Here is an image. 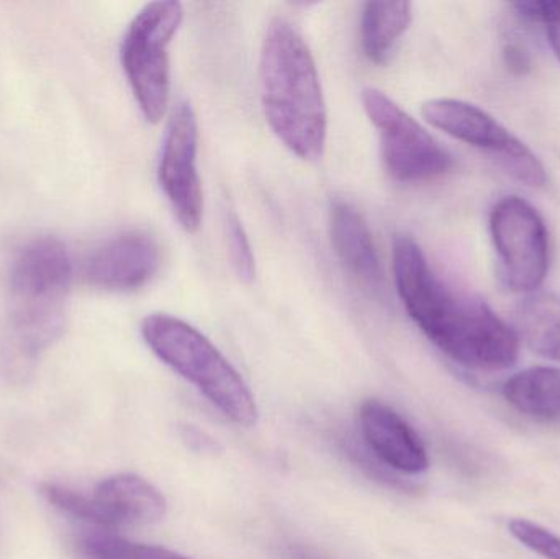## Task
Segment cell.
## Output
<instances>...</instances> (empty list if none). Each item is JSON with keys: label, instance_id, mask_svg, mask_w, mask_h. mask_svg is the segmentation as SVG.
Instances as JSON below:
<instances>
[{"label": "cell", "instance_id": "6da1fadb", "mask_svg": "<svg viewBox=\"0 0 560 559\" xmlns=\"http://www.w3.org/2000/svg\"><path fill=\"white\" fill-rule=\"evenodd\" d=\"M392 263L405 311L447 358L479 371L506 370L516 363V331L486 301L441 281L410 235L395 236Z\"/></svg>", "mask_w": 560, "mask_h": 559}, {"label": "cell", "instance_id": "7a4b0ae2", "mask_svg": "<svg viewBox=\"0 0 560 559\" xmlns=\"http://www.w3.org/2000/svg\"><path fill=\"white\" fill-rule=\"evenodd\" d=\"M71 279V255L58 238H36L20 249L0 347V370L10 381L32 376L39 357L61 337Z\"/></svg>", "mask_w": 560, "mask_h": 559}, {"label": "cell", "instance_id": "3957f363", "mask_svg": "<svg viewBox=\"0 0 560 559\" xmlns=\"http://www.w3.org/2000/svg\"><path fill=\"white\" fill-rule=\"evenodd\" d=\"M261 95L276 137L305 161L323 156L328 112L315 59L292 22L269 23L261 51Z\"/></svg>", "mask_w": 560, "mask_h": 559}, {"label": "cell", "instance_id": "277c9868", "mask_svg": "<svg viewBox=\"0 0 560 559\" xmlns=\"http://www.w3.org/2000/svg\"><path fill=\"white\" fill-rule=\"evenodd\" d=\"M141 335L164 364L194 384L226 419L256 426L259 414L252 389L206 335L170 314L148 315Z\"/></svg>", "mask_w": 560, "mask_h": 559}, {"label": "cell", "instance_id": "5b68a950", "mask_svg": "<svg viewBox=\"0 0 560 559\" xmlns=\"http://www.w3.org/2000/svg\"><path fill=\"white\" fill-rule=\"evenodd\" d=\"M183 20L179 2L148 3L131 20L121 42L125 75L141 114L150 124L161 121L170 104V46Z\"/></svg>", "mask_w": 560, "mask_h": 559}, {"label": "cell", "instance_id": "8992f818", "mask_svg": "<svg viewBox=\"0 0 560 559\" xmlns=\"http://www.w3.org/2000/svg\"><path fill=\"white\" fill-rule=\"evenodd\" d=\"M362 105L377 128L382 160L392 179L401 184L428 183L453 170V154L387 94L364 89Z\"/></svg>", "mask_w": 560, "mask_h": 559}, {"label": "cell", "instance_id": "52a82bcc", "mask_svg": "<svg viewBox=\"0 0 560 559\" xmlns=\"http://www.w3.org/2000/svg\"><path fill=\"white\" fill-rule=\"evenodd\" d=\"M421 112L438 130L495 154L500 164L526 186H545L546 171L538 156L482 108L457 98H431Z\"/></svg>", "mask_w": 560, "mask_h": 559}, {"label": "cell", "instance_id": "ba28073f", "mask_svg": "<svg viewBox=\"0 0 560 559\" xmlns=\"http://www.w3.org/2000/svg\"><path fill=\"white\" fill-rule=\"evenodd\" d=\"M490 230L503 282L515 292L541 288L549 269V236L538 210L522 197H505L493 207Z\"/></svg>", "mask_w": 560, "mask_h": 559}, {"label": "cell", "instance_id": "9c48e42d", "mask_svg": "<svg viewBox=\"0 0 560 559\" xmlns=\"http://www.w3.org/2000/svg\"><path fill=\"white\" fill-rule=\"evenodd\" d=\"M197 151L199 124L196 110L189 102H180L167 124L158 177L174 216L189 233L200 229L203 217V193L197 170Z\"/></svg>", "mask_w": 560, "mask_h": 559}, {"label": "cell", "instance_id": "30bf717a", "mask_svg": "<svg viewBox=\"0 0 560 559\" xmlns=\"http://www.w3.org/2000/svg\"><path fill=\"white\" fill-rule=\"evenodd\" d=\"M161 248L150 233L128 230L105 240L84 266L88 282L107 291L143 288L160 271Z\"/></svg>", "mask_w": 560, "mask_h": 559}, {"label": "cell", "instance_id": "8fae6325", "mask_svg": "<svg viewBox=\"0 0 560 559\" xmlns=\"http://www.w3.org/2000/svg\"><path fill=\"white\" fill-rule=\"evenodd\" d=\"M362 435L369 449L390 468L421 475L430 466L427 449L410 423L387 404L368 399L359 409Z\"/></svg>", "mask_w": 560, "mask_h": 559}, {"label": "cell", "instance_id": "7c38bea8", "mask_svg": "<svg viewBox=\"0 0 560 559\" xmlns=\"http://www.w3.org/2000/svg\"><path fill=\"white\" fill-rule=\"evenodd\" d=\"M104 531L163 521L167 504L160 489L137 475H115L92 492Z\"/></svg>", "mask_w": 560, "mask_h": 559}, {"label": "cell", "instance_id": "4fadbf2b", "mask_svg": "<svg viewBox=\"0 0 560 559\" xmlns=\"http://www.w3.org/2000/svg\"><path fill=\"white\" fill-rule=\"evenodd\" d=\"M329 238L336 256L362 284L377 288L381 259L364 213L348 200H335L329 209Z\"/></svg>", "mask_w": 560, "mask_h": 559}, {"label": "cell", "instance_id": "5bb4252c", "mask_svg": "<svg viewBox=\"0 0 560 559\" xmlns=\"http://www.w3.org/2000/svg\"><path fill=\"white\" fill-rule=\"evenodd\" d=\"M506 403L529 419L560 420V370L536 366L522 371L503 386Z\"/></svg>", "mask_w": 560, "mask_h": 559}, {"label": "cell", "instance_id": "9a60e30c", "mask_svg": "<svg viewBox=\"0 0 560 559\" xmlns=\"http://www.w3.org/2000/svg\"><path fill=\"white\" fill-rule=\"evenodd\" d=\"M411 23L410 2H369L362 10L361 45L375 65L387 61Z\"/></svg>", "mask_w": 560, "mask_h": 559}, {"label": "cell", "instance_id": "2e32d148", "mask_svg": "<svg viewBox=\"0 0 560 559\" xmlns=\"http://www.w3.org/2000/svg\"><path fill=\"white\" fill-rule=\"evenodd\" d=\"M516 335L529 350L548 360L560 361V298L535 294L516 311Z\"/></svg>", "mask_w": 560, "mask_h": 559}, {"label": "cell", "instance_id": "e0dca14e", "mask_svg": "<svg viewBox=\"0 0 560 559\" xmlns=\"http://www.w3.org/2000/svg\"><path fill=\"white\" fill-rule=\"evenodd\" d=\"M78 548L85 559H190L166 548L135 544L102 528L82 535Z\"/></svg>", "mask_w": 560, "mask_h": 559}, {"label": "cell", "instance_id": "ac0fdd59", "mask_svg": "<svg viewBox=\"0 0 560 559\" xmlns=\"http://www.w3.org/2000/svg\"><path fill=\"white\" fill-rule=\"evenodd\" d=\"M42 494L52 508L58 509L62 514L69 515L75 521L88 522V524L95 525V527L104 531L101 514H98L97 505H95L92 496L81 494L74 489L52 485V482L42 486Z\"/></svg>", "mask_w": 560, "mask_h": 559}, {"label": "cell", "instance_id": "d6986e66", "mask_svg": "<svg viewBox=\"0 0 560 559\" xmlns=\"http://www.w3.org/2000/svg\"><path fill=\"white\" fill-rule=\"evenodd\" d=\"M226 238L233 268L238 278L249 284L256 278V258L242 219L235 212L226 216Z\"/></svg>", "mask_w": 560, "mask_h": 559}, {"label": "cell", "instance_id": "ffe728a7", "mask_svg": "<svg viewBox=\"0 0 560 559\" xmlns=\"http://www.w3.org/2000/svg\"><path fill=\"white\" fill-rule=\"evenodd\" d=\"M510 534L523 545L545 559H560V537L552 534L548 528L535 524V522L525 521V519H515L509 524Z\"/></svg>", "mask_w": 560, "mask_h": 559}, {"label": "cell", "instance_id": "44dd1931", "mask_svg": "<svg viewBox=\"0 0 560 559\" xmlns=\"http://www.w3.org/2000/svg\"><path fill=\"white\" fill-rule=\"evenodd\" d=\"M518 13L533 22L542 23L548 32L549 42L560 61V2L545 0V2L516 3Z\"/></svg>", "mask_w": 560, "mask_h": 559}, {"label": "cell", "instance_id": "7402d4cb", "mask_svg": "<svg viewBox=\"0 0 560 559\" xmlns=\"http://www.w3.org/2000/svg\"><path fill=\"white\" fill-rule=\"evenodd\" d=\"M183 439L190 449L199 453H215L219 452V445L212 436L207 435L202 430L196 427H183Z\"/></svg>", "mask_w": 560, "mask_h": 559}, {"label": "cell", "instance_id": "603a6c76", "mask_svg": "<svg viewBox=\"0 0 560 559\" xmlns=\"http://www.w3.org/2000/svg\"><path fill=\"white\" fill-rule=\"evenodd\" d=\"M505 56L506 62H509V66L513 71L523 72V69H526L529 66L525 51H522V48H518L516 45L506 46Z\"/></svg>", "mask_w": 560, "mask_h": 559}]
</instances>
